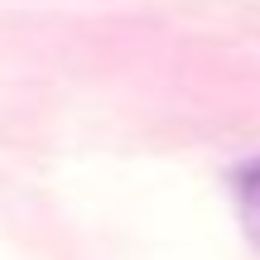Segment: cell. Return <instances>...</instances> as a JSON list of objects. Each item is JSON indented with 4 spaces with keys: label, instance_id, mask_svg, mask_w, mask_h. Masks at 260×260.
<instances>
[{
    "label": "cell",
    "instance_id": "1",
    "mask_svg": "<svg viewBox=\"0 0 260 260\" xmlns=\"http://www.w3.org/2000/svg\"><path fill=\"white\" fill-rule=\"evenodd\" d=\"M232 193H236V207H241V222L251 232V241L260 246V159H246L232 174Z\"/></svg>",
    "mask_w": 260,
    "mask_h": 260
}]
</instances>
